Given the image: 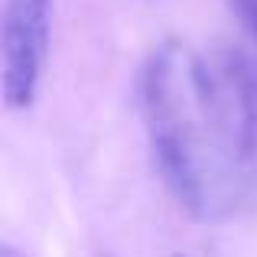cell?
Here are the masks:
<instances>
[{
  "label": "cell",
  "mask_w": 257,
  "mask_h": 257,
  "mask_svg": "<svg viewBox=\"0 0 257 257\" xmlns=\"http://www.w3.org/2000/svg\"><path fill=\"white\" fill-rule=\"evenodd\" d=\"M140 101L157 170L192 218L225 221L257 205V131L212 56L163 43L144 69Z\"/></svg>",
  "instance_id": "obj_1"
},
{
  "label": "cell",
  "mask_w": 257,
  "mask_h": 257,
  "mask_svg": "<svg viewBox=\"0 0 257 257\" xmlns=\"http://www.w3.org/2000/svg\"><path fill=\"white\" fill-rule=\"evenodd\" d=\"M52 0H4L0 20V78L10 111H26L36 101L49 52Z\"/></svg>",
  "instance_id": "obj_2"
},
{
  "label": "cell",
  "mask_w": 257,
  "mask_h": 257,
  "mask_svg": "<svg viewBox=\"0 0 257 257\" xmlns=\"http://www.w3.org/2000/svg\"><path fill=\"white\" fill-rule=\"evenodd\" d=\"M228 7H231V13L241 23V30L251 36V43L257 49V0H228Z\"/></svg>",
  "instance_id": "obj_3"
},
{
  "label": "cell",
  "mask_w": 257,
  "mask_h": 257,
  "mask_svg": "<svg viewBox=\"0 0 257 257\" xmlns=\"http://www.w3.org/2000/svg\"><path fill=\"white\" fill-rule=\"evenodd\" d=\"M0 257H23V254H20V251H17V247H10V244H4V247H0Z\"/></svg>",
  "instance_id": "obj_4"
},
{
  "label": "cell",
  "mask_w": 257,
  "mask_h": 257,
  "mask_svg": "<svg viewBox=\"0 0 257 257\" xmlns=\"http://www.w3.org/2000/svg\"><path fill=\"white\" fill-rule=\"evenodd\" d=\"M176 257H182V254H176Z\"/></svg>",
  "instance_id": "obj_5"
}]
</instances>
